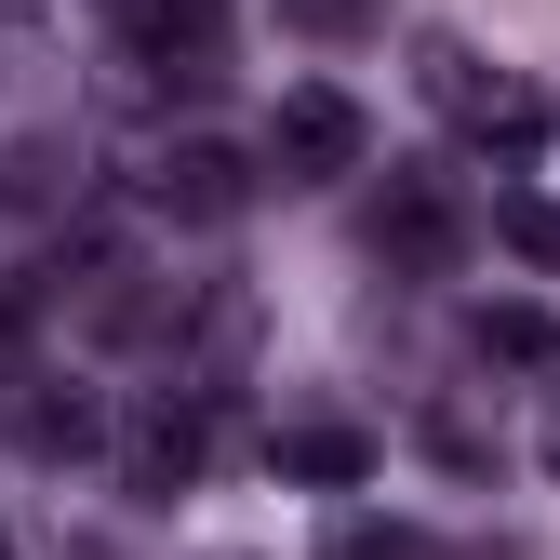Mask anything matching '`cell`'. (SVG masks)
Wrapping results in <instances>:
<instances>
[{"label": "cell", "instance_id": "7a4b0ae2", "mask_svg": "<svg viewBox=\"0 0 560 560\" xmlns=\"http://www.w3.org/2000/svg\"><path fill=\"white\" fill-rule=\"evenodd\" d=\"M454 120H467V148H494V161H534L547 148V94L521 81V67H480L467 40H428V67H413Z\"/></svg>", "mask_w": 560, "mask_h": 560}, {"label": "cell", "instance_id": "5b68a950", "mask_svg": "<svg viewBox=\"0 0 560 560\" xmlns=\"http://www.w3.org/2000/svg\"><path fill=\"white\" fill-rule=\"evenodd\" d=\"M107 27H120V67H148V81H228V0H107Z\"/></svg>", "mask_w": 560, "mask_h": 560}, {"label": "cell", "instance_id": "277c9868", "mask_svg": "<svg viewBox=\"0 0 560 560\" xmlns=\"http://www.w3.org/2000/svg\"><path fill=\"white\" fill-rule=\"evenodd\" d=\"M361 161H374V120L347 107L334 81H294V94L267 107V174L280 187H347Z\"/></svg>", "mask_w": 560, "mask_h": 560}, {"label": "cell", "instance_id": "52a82bcc", "mask_svg": "<svg viewBox=\"0 0 560 560\" xmlns=\"http://www.w3.org/2000/svg\"><path fill=\"white\" fill-rule=\"evenodd\" d=\"M0 413H14V454H27V467H94V454H120L107 400H94L81 374H27Z\"/></svg>", "mask_w": 560, "mask_h": 560}, {"label": "cell", "instance_id": "7c38bea8", "mask_svg": "<svg viewBox=\"0 0 560 560\" xmlns=\"http://www.w3.org/2000/svg\"><path fill=\"white\" fill-rule=\"evenodd\" d=\"M428 454L480 480V467H494V428H480V413H454V400H428Z\"/></svg>", "mask_w": 560, "mask_h": 560}, {"label": "cell", "instance_id": "5bb4252c", "mask_svg": "<svg viewBox=\"0 0 560 560\" xmlns=\"http://www.w3.org/2000/svg\"><path fill=\"white\" fill-rule=\"evenodd\" d=\"M27 347H40V307L14 294V280H0V400H14V387H27Z\"/></svg>", "mask_w": 560, "mask_h": 560}, {"label": "cell", "instance_id": "8992f818", "mask_svg": "<svg viewBox=\"0 0 560 560\" xmlns=\"http://www.w3.org/2000/svg\"><path fill=\"white\" fill-rule=\"evenodd\" d=\"M133 200H148L161 228H241V200H254V161L214 148V133H174V148L133 174Z\"/></svg>", "mask_w": 560, "mask_h": 560}, {"label": "cell", "instance_id": "3957f363", "mask_svg": "<svg viewBox=\"0 0 560 560\" xmlns=\"http://www.w3.org/2000/svg\"><path fill=\"white\" fill-rule=\"evenodd\" d=\"M214 400H228V387L174 374V387H161V400L120 428V494H133V508H174L187 480H200V454H214Z\"/></svg>", "mask_w": 560, "mask_h": 560}, {"label": "cell", "instance_id": "30bf717a", "mask_svg": "<svg viewBox=\"0 0 560 560\" xmlns=\"http://www.w3.org/2000/svg\"><path fill=\"white\" fill-rule=\"evenodd\" d=\"M67 187H81V148H67V133H27V148L0 161V214H54Z\"/></svg>", "mask_w": 560, "mask_h": 560}, {"label": "cell", "instance_id": "9c48e42d", "mask_svg": "<svg viewBox=\"0 0 560 560\" xmlns=\"http://www.w3.org/2000/svg\"><path fill=\"white\" fill-rule=\"evenodd\" d=\"M467 347H480L494 374H560V320H547V307H521V294L467 307Z\"/></svg>", "mask_w": 560, "mask_h": 560}, {"label": "cell", "instance_id": "8fae6325", "mask_svg": "<svg viewBox=\"0 0 560 560\" xmlns=\"http://www.w3.org/2000/svg\"><path fill=\"white\" fill-rule=\"evenodd\" d=\"M494 241L521 267H560V200H494Z\"/></svg>", "mask_w": 560, "mask_h": 560}, {"label": "cell", "instance_id": "e0dca14e", "mask_svg": "<svg viewBox=\"0 0 560 560\" xmlns=\"http://www.w3.org/2000/svg\"><path fill=\"white\" fill-rule=\"evenodd\" d=\"M0 560H14V547H0Z\"/></svg>", "mask_w": 560, "mask_h": 560}, {"label": "cell", "instance_id": "6da1fadb", "mask_svg": "<svg viewBox=\"0 0 560 560\" xmlns=\"http://www.w3.org/2000/svg\"><path fill=\"white\" fill-rule=\"evenodd\" d=\"M467 228H480V214H467V187H454V174L387 161L374 228H361V241H374V267H400V280H454V267H467Z\"/></svg>", "mask_w": 560, "mask_h": 560}, {"label": "cell", "instance_id": "4fadbf2b", "mask_svg": "<svg viewBox=\"0 0 560 560\" xmlns=\"http://www.w3.org/2000/svg\"><path fill=\"white\" fill-rule=\"evenodd\" d=\"M320 560H428V534H413V521H334Z\"/></svg>", "mask_w": 560, "mask_h": 560}, {"label": "cell", "instance_id": "ba28073f", "mask_svg": "<svg viewBox=\"0 0 560 560\" xmlns=\"http://www.w3.org/2000/svg\"><path fill=\"white\" fill-rule=\"evenodd\" d=\"M267 454H280V480H320V494L374 480V428H347V413H294V428H280Z\"/></svg>", "mask_w": 560, "mask_h": 560}, {"label": "cell", "instance_id": "2e32d148", "mask_svg": "<svg viewBox=\"0 0 560 560\" xmlns=\"http://www.w3.org/2000/svg\"><path fill=\"white\" fill-rule=\"evenodd\" d=\"M534 454H547V480H560V387H547V428H534Z\"/></svg>", "mask_w": 560, "mask_h": 560}, {"label": "cell", "instance_id": "9a60e30c", "mask_svg": "<svg viewBox=\"0 0 560 560\" xmlns=\"http://www.w3.org/2000/svg\"><path fill=\"white\" fill-rule=\"evenodd\" d=\"M307 40H347V27H387V0H280Z\"/></svg>", "mask_w": 560, "mask_h": 560}]
</instances>
